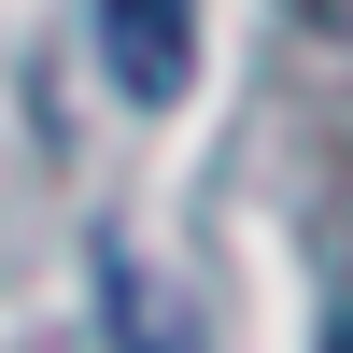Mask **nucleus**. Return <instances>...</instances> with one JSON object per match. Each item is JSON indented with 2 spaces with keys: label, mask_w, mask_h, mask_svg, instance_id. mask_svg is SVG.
<instances>
[{
  "label": "nucleus",
  "mask_w": 353,
  "mask_h": 353,
  "mask_svg": "<svg viewBox=\"0 0 353 353\" xmlns=\"http://www.w3.org/2000/svg\"><path fill=\"white\" fill-rule=\"evenodd\" d=\"M99 57L128 99H184L198 71V0H99Z\"/></svg>",
  "instance_id": "obj_1"
},
{
  "label": "nucleus",
  "mask_w": 353,
  "mask_h": 353,
  "mask_svg": "<svg viewBox=\"0 0 353 353\" xmlns=\"http://www.w3.org/2000/svg\"><path fill=\"white\" fill-rule=\"evenodd\" d=\"M325 353H353V325H339V339H325Z\"/></svg>",
  "instance_id": "obj_2"
}]
</instances>
